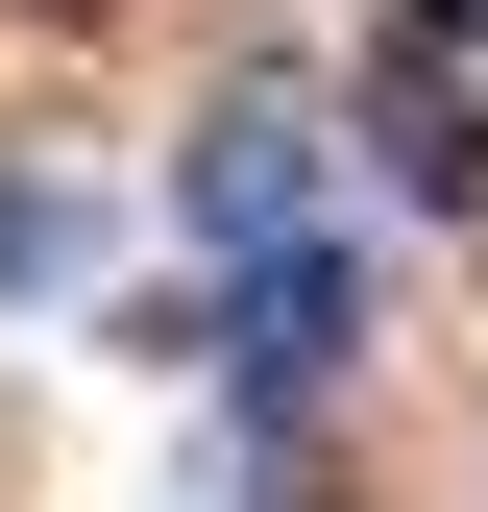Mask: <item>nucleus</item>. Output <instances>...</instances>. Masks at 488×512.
<instances>
[{
    "label": "nucleus",
    "instance_id": "1",
    "mask_svg": "<svg viewBox=\"0 0 488 512\" xmlns=\"http://www.w3.org/2000/svg\"><path fill=\"white\" fill-rule=\"evenodd\" d=\"M171 196H196V244H220V269H269V244H318V122H293V98H220Z\"/></svg>",
    "mask_w": 488,
    "mask_h": 512
},
{
    "label": "nucleus",
    "instance_id": "2",
    "mask_svg": "<svg viewBox=\"0 0 488 512\" xmlns=\"http://www.w3.org/2000/svg\"><path fill=\"white\" fill-rule=\"evenodd\" d=\"M220 342H244V391H342L366 269H342V244H269V269H220Z\"/></svg>",
    "mask_w": 488,
    "mask_h": 512
},
{
    "label": "nucleus",
    "instance_id": "3",
    "mask_svg": "<svg viewBox=\"0 0 488 512\" xmlns=\"http://www.w3.org/2000/svg\"><path fill=\"white\" fill-rule=\"evenodd\" d=\"M391 171H415V196H488V98L464 74H391Z\"/></svg>",
    "mask_w": 488,
    "mask_h": 512
},
{
    "label": "nucleus",
    "instance_id": "4",
    "mask_svg": "<svg viewBox=\"0 0 488 512\" xmlns=\"http://www.w3.org/2000/svg\"><path fill=\"white\" fill-rule=\"evenodd\" d=\"M440 25H488V0H440Z\"/></svg>",
    "mask_w": 488,
    "mask_h": 512
}]
</instances>
